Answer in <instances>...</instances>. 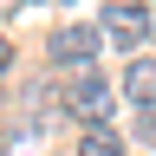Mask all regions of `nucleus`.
Returning <instances> with one entry per match:
<instances>
[{"label":"nucleus","instance_id":"nucleus-1","mask_svg":"<svg viewBox=\"0 0 156 156\" xmlns=\"http://www.w3.org/2000/svg\"><path fill=\"white\" fill-rule=\"evenodd\" d=\"M98 46H104V33H98V26H85V20L52 26V39H46V52H52V65H58V72H91Z\"/></svg>","mask_w":156,"mask_h":156},{"label":"nucleus","instance_id":"nucleus-2","mask_svg":"<svg viewBox=\"0 0 156 156\" xmlns=\"http://www.w3.org/2000/svg\"><path fill=\"white\" fill-rule=\"evenodd\" d=\"M150 26H156V20H150V7H143V0H111V7H104V26H98V33H104L111 46L136 52V46L150 39Z\"/></svg>","mask_w":156,"mask_h":156},{"label":"nucleus","instance_id":"nucleus-3","mask_svg":"<svg viewBox=\"0 0 156 156\" xmlns=\"http://www.w3.org/2000/svg\"><path fill=\"white\" fill-rule=\"evenodd\" d=\"M65 111L85 117V124H104V111H111V85H104L98 72H72V85H65Z\"/></svg>","mask_w":156,"mask_h":156},{"label":"nucleus","instance_id":"nucleus-4","mask_svg":"<svg viewBox=\"0 0 156 156\" xmlns=\"http://www.w3.org/2000/svg\"><path fill=\"white\" fill-rule=\"evenodd\" d=\"M124 98H130V104H156V58H130V65H124Z\"/></svg>","mask_w":156,"mask_h":156},{"label":"nucleus","instance_id":"nucleus-5","mask_svg":"<svg viewBox=\"0 0 156 156\" xmlns=\"http://www.w3.org/2000/svg\"><path fill=\"white\" fill-rule=\"evenodd\" d=\"M78 156H124V136H117L111 124H91L85 136H78Z\"/></svg>","mask_w":156,"mask_h":156},{"label":"nucleus","instance_id":"nucleus-6","mask_svg":"<svg viewBox=\"0 0 156 156\" xmlns=\"http://www.w3.org/2000/svg\"><path fill=\"white\" fill-rule=\"evenodd\" d=\"M0 72H13V46H7V33H0Z\"/></svg>","mask_w":156,"mask_h":156},{"label":"nucleus","instance_id":"nucleus-7","mask_svg":"<svg viewBox=\"0 0 156 156\" xmlns=\"http://www.w3.org/2000/svg\"><path fill=\"white\" fill-rule=\"evenodd\" d=\"M136 130H143V136H150V143H156V111H150V117H143V124H136Z\"/></svg>","mask_w":156,"mask_h":156},{"label":"nucleus","instance_id":"nucleus-8","mask_svg":"<svg viewBox=\"0 0 156 156\" xmlns=\"http://www.w3.org/2000/svg\"><path fill=\"white\" fill-rule=\"evenodd\" d=\"M20 7H26V0H0V13H20Z\"/></svg>","mask_w":156,"mask_h":156}]
</instances>
